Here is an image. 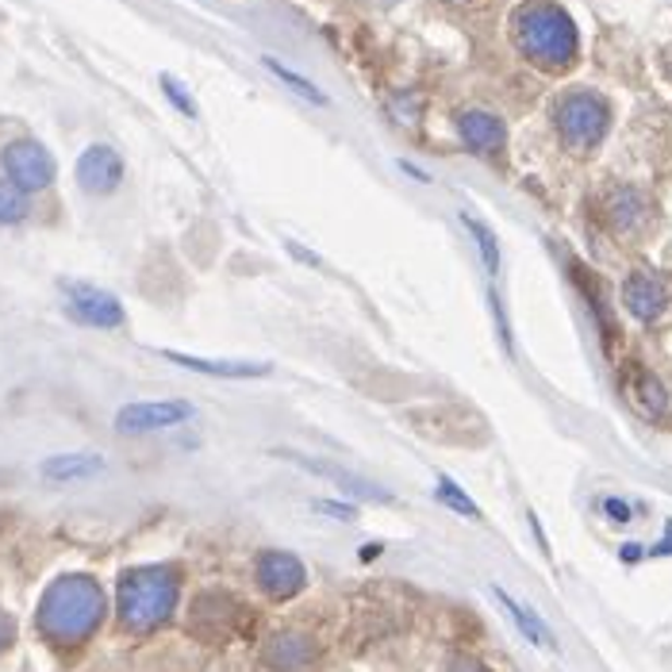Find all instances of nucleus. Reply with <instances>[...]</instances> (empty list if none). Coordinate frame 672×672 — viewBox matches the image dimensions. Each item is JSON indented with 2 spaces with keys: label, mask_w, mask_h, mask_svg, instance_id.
Returning <instances> with one entry per match:
<instances>
[{
  "label": "nucleus",
  "mask_w": 672,
  "mask_h": 672,
  "mask_svg": "<svg viewBox=\"0 0 672 672\" xmlns=\"http://www.w3.org/2000/svg\"><path fill=\"white\" fill-rule=\"evenodd\" d=\"M445 4H469V0H445Z\"/></svg>",
  "instance_id": "bb28decb"
},
{
  "label": "nucleus",
  "mask_w": 672,
  "mask_h": 672,
  "mask_svg": "<svg viewBox=\"0 0 672 672\" xmlns=\"http://www.w3.org/2000/svg\"><path fill=\"white\" fill-rule=\"evenodd\" d=\"M273 457H284V462L301 465L304 473H316V477H323V480H334L342 492L357 496V500H372V503H392V500H396L389 488L372 485V480H365L362 473H350V469H342V465L316 462V457H304V454H296V450H273Z\"/></svg>",
  "instance_id": "6e6552de"
},
{
  "label": "nucleus",
  "mask_w": 672,
  "mask_h": 672,
  "mask_svg": "<svg viewBox=\"0 0 672 672\" xmlns=\"http://www.w3.org/2000/svg\"><path fill=\"white\" fill-rule=\"evenodd\" d=\"M462 223L473 231V239H477V251H480V261H485V269L496 277V273H500V246H496V235L485 228V223H480L477 216H462Z\"/></svg>",
  "instance_id": "6ab92c4d"
},
{
  "label": "nucleus",
  "mask_w": 672,
  "mask_h": 672,
  "mask_svg": "<svg viewBox=\"0 0 672 672\" xmlns=\"http://www.w3.org/2000/svg\"><path fill=\"white\" fill-rule=\"evenodd\" d=\"M261 65H266V70L273 73V77H281V82L289 85L292 93H301L304 100H311V105H327V97L316 89V85L308 82V77H301V73H292L289 65H281V62H277V58H266V62H261Z\"/></svg>",
  "instance_id": "aec40b11"
},
{
  "label": "nucleus",
  "mask_w": 672,
  "mask_h": 672,
  "mask_svg": "<svg viewBox=\"0 0 672 672\" xmlns=\"http://www.w3.org/2000/svg\"><path fill=\"white\" fill-rule=\"evenodd\" d=\"M58 289L65 296V311L77 323L105 327V331H115V327L127 323V311H123V304L108 289H97L89 281H58Z\"/></svg>",
  "instance_id": "423d86ee"
},
{
  "label": "nucleus",
  "mask_w": 672,
  "mask_h": 672,
  "mask_svg": "<svg viewBox=\"0 0 672 672\" xmlns=\"http://www.w3.org/2000/svg\"><path fill=\"white\" fill-rule=\"evenodd\" d=\"M603 511H608L615 523H631V503H623V500H603Z\"/></svg>",
  "instance_id": "393cba45"
},
{
  "label": "nucleus",
  "mask_w": 672,
  "mask_h": 672,
  "mask_svg": "<svg viewBox=\"0 0 672 672\" xmlns=\"http://www.w3.org/2000/svg\"><path fill=\"white\" fill-rule=\"evenodd\" d=\"M258 584L261 591H266L269 600H292L296 591H304V584H308V573H304L301 558H292V553L284 550H266L258 558Z\"/></svg>",
  "instance_id": "1a4fd4ad"
},
{
  "label": "nucleus",
  "mask_w": 672,
  "mask_h": 672,
  "mask_svg": "<svg viewBox=\"0 0 672 672\" xmlns=\"http://www.w3.org/2000/svg\"><path fill=\"white\" fill-rule=\"evenodd\" d=\"M311 508H316V511H327V515H331V518H346V523H350V518H357V508H354V503H339V500H316V503H311Z\"/></svg>",
  "instance_id": "b1692460"
},
{
  "label": "nucleus",
  "mask_w": 672,
  "mask_h": 672,
  "mask_svg": "<svg viewBox=\"0 0 672 672\" xmlns=\"http://www.w3.org/2000/svg\"><path fill=\"white\" fill-rule=\"evenodd\" d=\"M438 500H442L445 508H454L457 515H465V518H480V508H477V503H473L469 496H465L462 488H457L450 477H438Z\"/></svg>",
  "instance_id": "412c9836"
},
{
  "label": "nucleus",
  "mask_w": 672,
  "mask_h": 672,
  "mask_svg": "<svg viewBox=\"0 0 672 672\" xmlns=\"http://www.w3.org/2000/svg\"><path fill=\"white\" fill-rule=\"evenodd\" d=\"M12 634H16V626H12V619L4 615V611H0V649L9 646V642H12Z\"/></svg>",
  "instance_id": "a878e982"
},
{
  "label": "nucleus",
  "mask_w": 672,
  "mask_h": 672,
  "mask_svg": "<svg viewBox=\"0 0 672 672\" xmlns=\"http://www.w3.org/2000/svg\"><path fill=\"white\" fill-rule=\"evenodd\" d=\"M0 166L9 173V181L20 188V193H42V188L54 185V158L42 143L35 138H16V143L4 146V155H0Z\"/></svg>",
  "instance_id": "39448f33"
},
{
  "label": "nucleus",
  "mask_w": 672,
  "mask_h": 672,
  "mask_svg": "<svg viewBox=\"0 0 672 672\" xmlns=\"http://www.w3.org/2000/svg\"><path fill=\"white\" fill-rule=\"evenodd\" d=\"M608 216L619 231L634 228V223L646 216V196H642L638 188H619V193L608 200Z\"/></svg>",
  "instance_id": "a211bd4d"
},
{
  "label": "nucleus",
  "mask_w": 672,
  "mask_h": 672,
  "mask_svg": "<svg viewBox=\"0 0 672 672\" xmlns=\"http://www.w3.org/2000/svg\"><path fill=\"white\" fill-rule=\"evenodd\" d=\"M492 591H496V600L503 603V611H508V615L515 619L518 631L527 634V638L535 642V646H542V649H558V642L550 638V631H546V623L535 615V611L523 608V603H518V600H511V596H508V591H503V588H492Z\"/></svg>",
  "instance_id": "f3484780"
},
{
  "label": "nucleus",
  "mask_w": 672,
  "mask_h": 672,
  "mask_svg": "<svg viewBox=\"0 0 672 672\" xmlns=\"http://www.w3.org/2000/svg\"><path fill=\"white\" fill-rule=\"evenodd\" d=\"M181 581L170 565H146L131 569L120 576V619L127 631H155L178 608Z\"/></svg>",
  "instance_id": "7ed1b4c3"
},
{
  "label": "nucleus",
  "mask_w": 672,
  "mask_h": 672,
  "mask_svg": "<svg viewBox=\"0 0 672 672\" xmlns=\"http://www.w3.org/2000/svg\"><path fill=\"white\" fill-rule=\"evenodd\" d=\"M623 304H626V311H631L634 319H642V323H653V319L664 311V304H669V292H664L661 277L649 273V269H638V273L626 277Z\"/></svg>",
  "instance_id": "ddd939ff"
},
{
  "label": "nucleus",
  "mask_w": 672,
  "mask_h": 672,
  "mask_svg": "<svg viewBox=\"0 0 672 672\" xmlns=\"http://www.w3.org/2000/svg\"><path fill=\"white\" fill-rule=\"evenodd\" d=\"M266 664L277 672H304L311 669V661H316V646H311V638H304V634H273V638L266 642Z\"/></svg>",
  "instance_id": "2eb2a0df"
},
{
  "label": "nucleus",
  "mask_w": 672,
  "mask_h": 672,
  "mask_svg": "<svg viewBox=\"0 0 672 672\" xmlns=\"http://www.w3.org/2000/svg\"><path fill=\"white\" fill-rule=\"evenodd\" d=\"M162 89H166V97H170L173 105H178L181 112L188 115V120H196V105H193V97H185V93L178 89V82H173L170 73H166V77H162Z\"/></svg>",
  "instance_id": "5701e85b"
},
{
  "label": "nucleus",
  "mask_w": 672,
  "mask_h": 672,
  "mask_svg": "<svg viewBox=\"0 0 672 672\" xmlns=\"http://www.w3.org/2000/svg\"><path fill=\"white\" fill-rule=\"evenodd\" d=\"M162 357L181 365V369L204 372V377H231V381H254V377H269L273 372L269 362H243V357H196L178 354V350H162Z\"/></svg>",
  "instance_id": "9b49d317"
},
{
  "label": "nucleus",
  "mask_w": 672,
  "mask_h": 672,
  "mask_svg": "<svg viewBox=\"0 0 672 672\" xmlns=\"http://www.w3.org/2000/svg\"><path fill=\"white\" fill-rule=\"evenodd\" d=\"M511 39H515L518 54H527L530 62L550 73L569 70L581 54V35H576L573 16L553 0H527L523 9H515Z\"/></svg>",
  "instance_id": "f257e3e1"
},
{
  "label": "nucleus",
  "mask_w": 672,
  "mask_h": 672,
  "mask_svg": "<svg viewBox=\"0 0 672 672\" xmlns=\"http://www.w3.org/2000/svg\"><path fill=\"white\" fill-rule=\"evenodd\" d=\"M457 131H462L465 146L477 150V155H500L503 143H508V127L496 112H485V108H473V112L457 115Z\"/></svg>",
  "instance_id": "4468645a"
},
{
  "label": "nucleus",
  "mask_w": 672,
  "mask_h": 672,
  "mask_svg": "<svg viewBox=\"0 0 672 672\" xmlns=\"http://www.w3.org/2000/svg\"><path fill=\"white\" fill-rule=\"evenodd\" d=\"M27 216V196L12 181H0V223H20Z\"/></svg>",
  "instance_id": "4be33fe9"
},
{
  "label": "nucleus",
  "mask_w": 672,
  "mask_h": 672,
  "mask_svg": "<svg viewBox=\"0 0 672 672\" xmlns=\"http://www.w3.org/2000/svg\"><path fill=\"white\" fill-rule=\"evenodd\" d=\"M188 419H193L188 400H143V404H127L115 412V430L120 435H155V430L181 427Z\"/></svg>",
  "instance_id": "0eeeda50"
},
{
  "label": "nucleus",
  "mask_w": 672,
  "mask_h": 672,
  "mask_svg": "<svg viewBox=\"0 0 672 672\" xmlns=\"http://www.w3.org/2000/svg\"><path fill=\"white\" fill-rule=\"evenodd\" d=\"M105 469V457L97 454H58V457H47L42 462V477L50 485H77V480H89Z\"/></svg>",
  "instance_id": "dca6fc26"
},
{
  "label": "nucleus",
  "mask_w": 672,
  "mask_h": 672,
  "mask_svg": "<svg viewBox=\"0 0 672 672\" xmlns=\"http://www.w3.org/2000/svg\"><path fill=\"white\" fill-rule=\"evenodd\" d=\"M623 396L646 419H669V392H664V384L657 381L646 365H631L623 372Z\"/></svg>",
  "instance_id": "f8f14e48"
},
{
  "label": "nucleus",
  "mask_w": 672,
  "mask_h": 672,
  "mask_svg": "<svg viewBox=\"0 0 672 672\" xmlns=\"http://www.w3.org/2000/svg\"><path fill=\"white\" fill-rule=\"evenodd\" d=\"M120 181H123V158L115 155L112 146L97 143L77 158V185H82L85 193L105 196V193H112V188H120Z\"/></svg>",
  "instance_id": "9d476101"
},
{
  "label": "nucleus",
  "mask_w": 672,
  "mask_h": 672,
  "mask_svg": "<svg viewBox=\"0 0 672 672\" xmlns=\"http://www.w3.org/2000/svg\"><path fill=\"white\" fill-rule=\"evenodd\" d=\"M105 619V591L93 576H58L39 600V631L54 642H85Z\"/></svg>",
  "instance_id": "f03ea898"
},
{
  "label": "nucleus",
  "mask_w": 672,
  "mask_h": 672,
  "mask_svg": "<svg viewBox=\"0 0 672 672\" xmlns=\"http://www.w3.org/2000/svg\"><path fill=\"white\" fill-rule=\"evenodd\" d=\"M553 127L565 138V146H573V150H591V146H600L603 135H608L611 105L600 93L573 89L553 105Z\"/></svg>",
  "instance_id": "20e7f679"
}]
</instances>
